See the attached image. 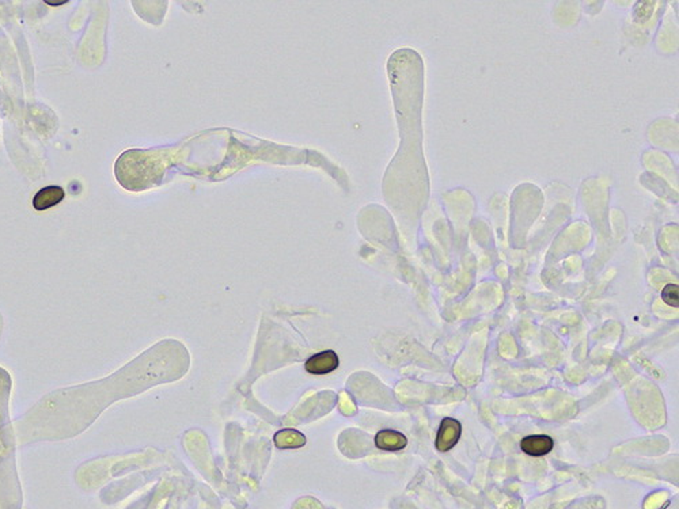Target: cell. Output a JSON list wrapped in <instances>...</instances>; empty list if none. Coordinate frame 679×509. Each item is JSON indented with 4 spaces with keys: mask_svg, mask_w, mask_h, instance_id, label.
I'll return each instance as SVG.
<instances>
[{
    "mask_svg": "<svg viewBox=\"0 0 679 509\" xmlns=\"http://www.w3.org/2000/svg\"><path fill=\"white\" fill-rule=\"evenodd\" d=\"M460 435H462L460 423L453 417H446L441 423L435 440V447L441 452H447L458 444Z\"/></svg>",
    "mask_w": 679,
    "mask_h": 509,
    "instance_id": "cell-1",
    "label": "cell"
},
{
    "mask_svg": "<svg viewBox=\"0 0 679 509\" xmlns=\"http://www.w3.org/2000/svg\"><path fill=\"white\" fill-rule=\"evenodd\" d=\"M338 365L340 360L334 351H323L312 355L304 364V369L311 375H328L336 371Z\"/></svg>",
    "mask_w": 679,
    "mask_h": 509,
    "instance_id": "cell-2",
    "label": "cell"
},
{
    "mask_svg": "<svg viewBox=\"0 0 679 509\" xmlns=\"http://www.w3.org/2000/svg\"><path fill=\"white\" fill-rule=\"evenodd\" d=\"M553 447L554 441L547 435H530L523 437L521 441V449L528 456L534 458L547 455L549 452H552Z\"/></svg>",
    "mask_w": 679,
    "mask_h": 509,
    "instance_id": "cell-3",
    "label": "cell"
},
{
    "mask_svg": "<svg viewBox=\"0 0 679 509\" xmlns=\"http://www.w3.org/2000/svg\"><path fill=\"white\" fill-rule=\"evenodd\" d=\"M64 196H66V192L63 188L56 186V185L47 186V188H44L36 193V196L33 197V207L37 211L49 210V208L58 206L59 203H62Z\"/></svg>",
    "mask_w": 679,
    "mask_h": 509,
    "instance_id": "cell-4",
    "label": "cell"
},
{
    "mask_svg": "<svg viewBox=\"0 0 679 509\" xmlns=\"http://www.w3.org/2000/svg\"><path fill=\"white\" fill-rule=\"evenodd\" d=\"M406 444H408L406 436L402 432L394 430H383L378 432L375 436V445L383 451H390V452L401 451L406 447Z\"/></svg>",
    "mask_w": 679,
    "mask_h": 509,
    "instance_id": "cell-5",
    "label": "cell"
},
{
    "mask_svg": "<svg viewBox=\"0 0 679 509\" xmlns=\"http://www.w3.org/2000/svg\"><path fill=\"white\" fill-rule=\"evenodd\" d=\"M306 441V436L297 430H283L275 435V444L280 449L302 448Z\"/></svg>",
    "mask_w": 679,
    "mask_h": 509,
    "instance_id": "cell-6",
    "label": "cell"
},
{
    "mask_svg": "<svg viewBox=\"0 0 679 509\" xmlns=\"http://www.w3.org/2000/svg\"><path fill=\"white\" fill-rule=\"evenodd\" d=\"M663 301L670 307H679V287L677 284H667L662 291Z\"/></svg>",
    "mask_w": 679,
    "mask_h": 509,
    "instance_id": "cell-7",
    "label": "cell"
}]
</instances>
